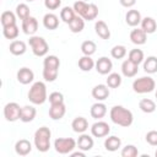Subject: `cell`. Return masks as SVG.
<instances>
[{"instance_id":"1","label":"cell","mask_w":157,"mask_h":157,"mask_svg":"<svg viewBox=\"0 0 157 157\" xmlns=\"http://www.w3.org/2000/svg\"><path fill=\"white\" fill-rule=\"evenodd\" d=\"M110 119L114 124L128 128L132 124L134 117H132V113L129 109H126L121 105H114L110 109Z\"/></svg>"},{"instance_id":"2","label":"cell","mask_w":157,"mask_h":157,"mask_svg":"<svg viewBox=\"0 0 157 157\" xmlns=\"http://www.w3.org/2000/svg\"><path fill=\"white\" fill-rule=\"evenodd\" d=\"M50 136L52 132L49 128L47 126H40L36 132H34V145L38 151L40 152H47L50 147Z\"/></svg>"},{"instance_id":"3","label":"cell","mask_w":157,"mask_h":157,"mask_svg":"<svg viewBox=\"0 0 157 157\" xmlns=\"http://www.w3.org/2000/svg\"><path fill=\"white\" fill-rule=\"evenodd\" d=\"M28 99L33 104H43L47 99V87L44 82H34L28 91Z\"/></svg>"},{"instance_id":"4","label":"cell","mask_w":157,"mask_h":157,"mask_svg":"<svg viewBox=\"0 0 157 157\" xmlns=\"http://www.w3.org/2000/svg\"><path fill=\"white\" fill-rule=\"evenodd\" d=\"M156 86V82L150 76H144L140 78H136L132 82V88L136 93H148L152 92Z\"/></svg>"},{"instance_id":"5","label":"cell","mask_w":157,"mask_h":157,"mask_svg":"<svg viewBox=\"0 0 157 157\" xmlns=\"http://www.w3.org/2000/svg\"><path fill=\"white\" fill-rule=\"evenodd\" d=\"M28 43H29V45H31V48H32V52H33V54H34L36 56H44V55L48 53V50H49L48 43H47L45 39L42 38V37L33 36V37L29 38Z\"/></svg>"},{"instance_id":"6","label":"cell","mask_w":157,"mask_h":157,"mask_svg":"<svg viewBox=\"0 0 157 157\" xmlns=\"http://www.w3.org/2000/svg\"><path fill=\"white\" fill-rule=\"evenodd\" d=\"M76 144L77 142L72 137H59L54 141V147H55L56 152H59L61 155H66L75 148Z\"/></svg>"},{"instance_id":"7","label":"cell","mask_w":157,"mask_h":157,"mask_svg":"<svg viewBox=\"0 0 157 157\" xmlns=\"http://www.w3.org/2000/svg\"><path fill=\"white\" fill-rule=\"evenodd\" d=\"M21 107L16 102H10L4 107V115L7 121H16L21 117Z\"/></svg>"},{"instance_id":"8","label":"cell","mask_w":157,"mask_h":157,"mask_svg":"<svg viewBox=\"0 0 157 157\" xmlns=\"http://www.w3.org/2000/svg\"><path fill=\"white\" fill-rule=\"evenodd\" d=\"M110 131L109 125L105 121H96L92 126H91V132L93 136L96 137H103L107 136Z\"/></svg>"},{"instance_id":"9","label":"cell","mask_w":157,"mask_h":157,"mask_svg":"<svg viewBox=\"0 0 157 157\" xmlns=\"http://www.w3.org/2000/svg\"><path fill=\"white\" fill-rule=\"evenodd\" d=\"M22 29H23V32L26 34H29V36L34 34L37 32V29H38V21H37V18L33 17V16H29V17L25 18L22 21Z\"/></svg>"},{"instance_id":"10","label":"cell","mask_w":157,"mask_h":157,"mask_svg":"<svg viewBox=\"0 0 157 157\" xmlns=\"http://www.w3.org/2000/svg\"><path fill=\"white\" fill-rule=\"evenodd\" d=\"M112 67H113V64H112V60L108 59L107 56H102L97 60L96 63V70L97 72H99L101 75H107L112 71Z\"/></svg>"},{"instance_id":"11","label":"cell","mask_w":157,"mask_h":157,"mask_svg":"<svg viewBox=\"0 0 157 157\" xmlns=\"http://www.w3.org/2000/svg\"><path fill=\"white\" fill-rule=\"evenodd\" d=\"M34 74L29 67H21L17 71V81L22 85H28L33 81Z\"/></svg>"},{"instance_id":"12","label":"cell","mask_w":157,"mask_h":157,"mask_svg":"<svg viewBox=\"0 0 157 157\" xmlns=\"http://www.w3.org/2000/svg\"><path fill=\"white\" fill-rule=\"evenodd\" d=\"M137 70H139V65L132 63L131 60L126 59L124 60V63L121 64V72L124 76L126 77H132L137 74Z\"/></svg>"},{"instance_id":"13","label":"cell","mask_w":157,"mask_h":157,"mask_svg":"<svg viewBox=\"0 0 157 157\" xmlns=\"http://www.w3.org/2000/svg\"><path fill=\"white\" fill-rule=\"evenodd\" d=\"M130 39L134 44H137V45L145 44L147 39V33L142 28H135L130 32Z\"/></svg>"},{"instance_id":"14","label":"cell","mask_w":157,"mask_h":157,"mask_svg":"<svg viewBox=\"0 0 157 157\" xmlns=\"http://www.w3.org/2000/svg\"><path fill=\"white\" fill-rule=\"evenodd\" d=\"M92 97L97 101H104L109 97V88L107 85H97L92 90Z\"/></svg>"},{"instance_id":"15","label":"cell","mask_w":157,"mask_h":157,"mask_svg":"<svg viewBox=\"0 0 157 157\" xmlns=\"http://www.w3.org/2000/svg\"><path fill=\"white\" fill-rule=\"evenodd\" d=\"M66 108L64 103H59V104H50L49 108V117L53 120H59L65 115Z\"/></svg>"},{"instance_id":"16","label":"cell","mask_w":157,"mask_h":157,"mask_svg":"<svg viewBox=\"0 0 157 157\" xmlns=\"http://www.w3.org/2000/svg\"><path fill=\"white\" fill-rule=\"evenodd\" d=\"M94 31L97 33L98 37H101L102 39H109L110 38V29L108 27V25L102 21V20H98L94 25Z\"/></svg>"},{"instance_id":"17","label":"cell","mask_w":157,"mask_h":157,"mask_svg":"<svg viewBox=\"0 0 157 157\" xmlns=\"http://www.w3.org/2000/svg\"><path fill=\"white\" fill-rule=\"evenodd\" d=\"M15 151L20 156H27L32 151V145H31V142L28 140L21 139L15 144Z\"/></svg>"},{"instance_id":"18","label":"cell","mask_w":157,"mask_h":157,"mask_svg":"<svg viewBox=\"0 0 157 157\" xmlns=\"http://www.w3.org/2000/svg\"><path fill=\"white\" fill-rule=\"evenodd\" d=\"M141 20L142 18H141V13L139 10H134V9L129 10L125 15V22L131 27H135L139 23H141Z\"/></svg>"},{"instance_id":"19","label":"cell","mask_w":157,"mask_h":157,"mask_svg":"<svg viewBox=\"0 0 157 157\" xmlns=\"http://www.w3.org/2000/svg\"><path fill=\"white\" fill-rule=\"evenodd\" d=\"M36 114H37V110H36L34 107H32V105H25L21 109L20 120L23 121V123H29V121H32L36 118Z\"/></svg>"},{"instance_id":"20","label":"cell","mask_w":157,"mask_h":157,"mask_svg":"<svg viewBox=\"0 0 157 157\" xmlns=\"http://www.w3.org/2000/svg\"><path fill=\"white\" fill-rule=\"evenodd\" d=\"M71 128L75 132H85L88 129V121L83 117H76L71 123Z\"/></svg>"},{"instance_id":"21","label":"cell","mask_w":157,"mask_h":157,"mask_svg":"<svg viewBox=\"0 0 157 157\" xmlns=\"http://www.w3.org/2000/svg\"><path fill=\"white\" fill-rule=\"evenodd\" d=\"M90 113H91V117H92V118H94V119H101V118H103V117L105 115V113H107V107H105L104 103L97 102V103L92 104Z\"/></svg>"},{"instance_id":"22","label":"cell","mask_w":157,"mask_h":157,"mask_svg":"<svg viewBox=\"0 0 157 157\" xmlns=\"http://www.w3.org/2000/svg\"><path fill=\"white\" fill-rule=\"evenodd\" d=\"M43 25L47 29H56L59 26V18L54 13H47L43 17Z\"/></svg>"},{"instance_id":"23","label":"cell","mask_w":157,"mask_h":157,"mask_svg":"<svg viewBox=\"0 0 157 157\" xmlns=\"http://www.w3.org/2000/svg\"><path fill=\"white\" fill-rule=\"evenodd\" d=\"M141 28H142L147 34L153 33V32H156V29H157V22H156L155 18L146 16L145 18L141 20Z\"/></svg>"},{"instance_id":"24","label":"cell","mask_w":157,"mask_h":157,"mask_svg":"<svg viewBox=\"0 0 157 157\" xmlns=\"http://www.w3.org/2000/svg\"><path fill=\"white\" fill-rule=\"evenodd\" d=\"M9 49H10V53L13 55H22L26 52L27 45L23 40H12L10 43Z\"/></svg>"},{"instance_id":"25","label":"cell","mask_w":157,"mask_h":157,"mask_svg":"<svg viewBox=\"0 0 157 157\" xmlns=\"http://www.w3.org/2000/svg\"><path fill=\"white\" fill-rule=\"evenodd\" d=\"M77 146H78V148L82 150V151H88V150H91V148L93 147V139H92L91 136L83 134V135H81V136L78 137V140H77Z\"/></svg>"},{"instance_id":"26","label":"cell","mask_w":157,"mask_h":157,"mask_svg":"<svg viewBox=\"0 0 157 157\" xmlns=\"http://www.w3.org/2000/svg\"><path fill=\"white\" fill-rule=\"evenodd\" d=\"M83 27H85V20L78 15H76L75 18L69 23V28L72 33H80L83 29Z\"/></svg>"},{"instance_id":"27","label":"cell","mask_w":157,"mask_h":157,"mask_svg":"<svg viewBox=\"0 0 157 157\" xmlns=\"http://www.w3.org/2000/svg\"><path fill=\"white\" fill-rule=\"evenodd\" d=\"M121 145V140L118 136H109L104 141V147L107 151H117Z\"/></svg>"},{"instance_id":"28","label":"cell","mask_w":157,"mask_h":157,"mask_svg":"<svg viewBox=\"0 0 157 157\" xmlns=\"http://www.w3.org/2000/svg\"><path fill=\"white\" fill-rule=\"evenodd\" d=\"M139 108L144 113H153L156 110V103L150 98H142L139 102Z\"/></svg>"},{"instance_id":"29","label":"cell","mask_w":157,"mask_h":157,"mask_svg":"<svg viewBox=\"0 0 157 157\" xmlns=\"http://www.w3.org/2000/svg\"><path fill=\"white\" fill-rule=\"evenodd\" d=\"M76 16V12L74 10V7H70V6H65L61 11H60V18L65 22V23H70Z\"/></svg>"},{"instance_id":"30","label":"cell","mask_w":157,"mask_h":157,"mask_svg":"<svg viewBox=\"0 0 157 157\" xmlns=\"http://www.w3.org/2000/svg\"><path fill=\"white\" fill-rule=\"evenodd\" d=\"M0 21H1L2 27L11 26V25H16V15H15L12 11H4V12L1 13Z\"/></svg>"},{"instance_id":"31","label":"cell","mask_w":157,"mask_h":157,"mask_svg":"<svg viewBox=\"0 0 157 157\" xmlns=\"http://www.w3.org/2000/svg\"><path fill=\"white\" fill-rule=\"evenodd\" d=\"M144 70L147 72V74H155L157 71V58L151 55L148 56L147 59H145V63H144Z\"/></svg>"},{"instance_id":"32","label":"cell","mask_w":157,"mask_h":157,"mask_svg":"<svg viewBox=\"0 0 157 157\" xmlns=\"http://www.w3.org/2000/svg\"><path fill=\"white\" fill-rule=\"evenodd\" d=\"M93 66H94V61L93 59H91L90 55H83L82 58L78 59V67L82 71H90L93 69Z\"/></svg>"},{"instance_id":"33","label":"cell","mask_w":157,"mask_h":157,"mask_svg":"<svg viewBox=\"0 0 157 157\" xmlns=\"http://www.w3.org/2000/svg\"><path fill=\"white\" fill-rule=\"evenodd\" d=\"M97 15H98V7H97V5L96 4H88L85 13L81 17L83 20H86V21H92V20H94L97 17Z\"/></svg>"},{"instance_id":"34","label":"cell","mask_w":157,"mask_h":157,"mask_svg":"<svg viewBox=\"0 0 157 157\" xmlns=\"http://www.w3.org/2000/svg\"><path fill=\"white\" fill-rule=\"evenodd\" d=\"M121 85V77L117 72H112L107 77V86L109 88H118Z\"/></svg>"},{"instance_id":"35","label":"cell","mask_w":157,"mask_h":157,"mask_svg":"<svg viewBox=\"0 0 157 157\" xmlns=\"http://www.w3.org/2000/svg\"><path fill=\"white\" fill-rule=\"evenodd\" d=\"M2 33L6 39H15L18 36V27H17V25L2 27Z\"/></svg>"},{"instance_id":"36","label":"cell","mask_w":157,"mask_h":157,"mask_svg":"<svg viewBox=\"0 0 157 157\" xmlns=\"http://www.w3.org/2000/svg\"><path fill=\"white\" fill-rule=\"evenodd\" d=\"M96 49H97V47H96V43L93 40H85L81 44V52L83 53V55L91 56L96 52Z\"/></svg>"},{"instance_id":"37","label":"cell","mask_w":157,"mask_h":157,"mask_svg":"<svg viewBox=\"0 0 157 157\" xmlns=\"http://www.w3.org/2000/svg\"><path fill=\"white\" fill-rule=\"evenodd\" d=\"M43 65H44V67H49V69H59L60 60L55 55H48V56H45Z\"/></svg>"},{"instance_id":"38","label":"cell","mask_w":157,"mask_h":157,"mask_svg":"<svg viewBox=\"0 0 157 157\" xmlns=\"http://www.w3.org/2000/svg\"><path fill=\"white\" fill-rule=\"evenodd\" d=\"M128 59L139 65L144 60V52L141 49H131L129 52V58Z\"/></svg>"},{"instance_id":"39","label":"cell","mask_w":157,"mask_h":157,"mask_svg":"<svg viewBox=\"0 0 157 157\" xmlns=\"http://www.w3.org/2000/svg\"><path fill=\"white\" fill-rule=\"evenodd\" d=\"M16 15H17V17L20 18V20H25V18H27V17H29L31 15H29V7L26 5V4H18L17 6H16Z\"/></svg>"},{"instance_id":"40","label":"cell","mask_w":157,"mask_h":157,"mask_svg":"<svg viewBox=\"0 0 157 157\" xmlns=\"http://www.w3.org/2000/svg\"><path fill=\"white\" fill-rule=\"evenodd\" d=\"M110 54L114 59H123L126 55V48L124 45H114L110 50Z\"/></svg>"},{"instance_id":"41","label":"cell","mask_w":157,"mask_h":157,"mask_svg":"<svg viewBox=\"0 0 157 157\" xmlns=\"http://www.w3.org/2000/svg\"><path fill=\"white\" fill-rule=\"evenodd\" d=\"M58 72L59 69H49V67H44L43 69V77L45 81L53 82L56 77H58Z\"/></svg>"},{"instance_id":"42","label":"cell","mask_w":157,"mask_h":157,"mask_svg":"<svg viewBox=\"0 0 157 157\" xmlns=\"http://www.w3.org/2000/svg\"><path fill=\"white\" fill-rule=\"evenodd\" d=\"M137 153H139L137 148L134 145H126L121 151V156L123 157H136Z\"/></svg>"},{"instance_id":"43","label":"cell","mask_w":157,"mask_h":157,"mask_svg":"<svg viewBox=\"0 0 157 157\" xmlns=\"http://www.w3.org/2000/svg\"><path fill=\"white\" fill-rule=\"evenodd\" d=\"M87 6H88V4H87L86 1H83V0H78V1H76V2L74 4V10H75L76 15L82 16V15L85 13Z\"/></svg>"},{"instance_id":"44","label":"cell","mask_w":157,"mask_h":157,"mask_svg":"<svg viewBox=\"0 0 157 157\" xmlns=\"http://www.w3.org/2000/svg\"><path fill=\"white\" fill-rule=\"evenodd\" d=\"M49 102L50 104H59V103H64V96L61 92H52L49 94Z\"/></svg>"},{"instance_id":"45","label":"cell","mask_w":157,"mask_h":157,"mask_svg":"<svg viewBox=\"0 0 157 157\" xmlns=\"http://www.w3.org/2000/svg\"><path fill=\"white\" fill-rule=\"evenodd\" d=\"M146 141L151 145V146H157V131L156 130H151L146 134Z\"/></svg>"},{"instance_id":"46","label":"cell","mask_w":157,"mask_h":157,"mask_svg":"<svg viewBox=\"0 0 157 157\" xmlns=\"http://www.w3.org/2000/svg\"><path fill=\"white\" fill-rule=\"evenodd\" d=\"M44 5L48 10H56L61 5V0H44Z\"/></svg>"},{"instance_id":"47","label":"cell","mask_w":157,"mask_h":157,"mask_svg":"<svg viewBox=\"0 0 157 157\" xmlns=\"http://www.w3.org/2000/svg\"><path fill=\"white\" fill-rule=\"evenodd\" d=\"M119 1H120L121 6H124V7H131L136 2V0H119Z\"/></svg>"},{"instance_id":"48","label":"cell","mask_w":157,"mask_h":157,"mask_svg":"<svg viewBox=\"0 0 157 157\" xmlns=\"http://www.w3.org/2000/svg\"><path fill=\"white\" fill-rule=\"evenodd\" d=\"M71 156L72 157H85V153H82V152H74V153H71Z\"/></svg>"},{"instance_id":"49","label":"cell","mask_w":157,"mask_h":157,"mask_svg":"<svg viewBox=\"0 0 157 157\" xmlns=\"http://www.w3.org/2000/svg\"><path fill=\"white\" fill-rule=\"evenodd\" d=\"M155 156H156V157H157V150H156V152H155Z\"/></svg>"},{"instance_id":"50","label":"cell","mask_w":157,"mask_h":157,"mask_svg":"<svg viewBox=\"0 0 157 157\" xmlns=\"http://www.w3.org/2000/svg\"><path fill=\"white\" fill-rule=\"evenodd\" d=\"M26 1H29L31 2V1H34V0H26Z\"/></svg>"},{"instance_id":"51","label":"cell","mask_w":157,"mask_h":157,"mask_svg":"<svg viewBox=\"0 0 157 157\" xmlns=\"http://www.w3.org/2000/svg\"><path fill=\"white\" fill-rule=\"evenodd\" d=\"M155 96H156V98H157V91H156V94H155Z\"/></svg>"}]
</instances>
